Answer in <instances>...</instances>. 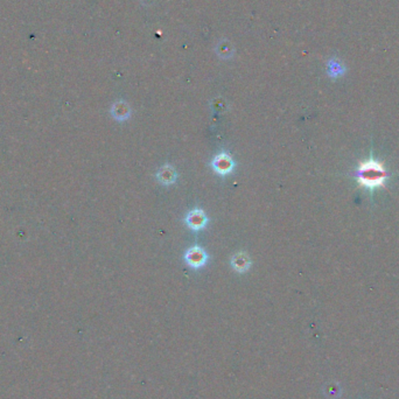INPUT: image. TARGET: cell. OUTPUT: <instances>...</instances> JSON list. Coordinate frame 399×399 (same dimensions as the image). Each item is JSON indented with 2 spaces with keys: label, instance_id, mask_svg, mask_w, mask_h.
<instances>
[{
  "label": "cell",
  "instance_id": "cell-1",
  "mask_svg": "<svg viewBox=\"0 0 399 399\" xmlns=\"http://www.w3.org/2000/svg\"><path fill=\"white\" fill-rule=\"evenodd\" d=\"M387 176L388 174L384 166L375 160L362 162L357 169L359 185L368 189H375L383 186Z\"/></svg>",
  "mask_w": 399,
  "mask_h": 399
},
{
  "label": "cell",
  "instance_id": "cell-2",
  "mask_svg": "<svg viewBox=\"0 0 399 399\" xmlns=\"http://www.w3.org/2000/svg\"><path fill=\"white\" fill-rule=\"evenodd\" d=\"M212 169L220 175H227L230 174L232 172V169L235 167L234 160L228 153H220L217 154L212 160L211 162Z\"/></svg>",
  "mask_w": 399,
  "mask_h": 399
},
{
  "label": "cell",
  "instance_id": "cell-6",
  "mask_svg": "<svg viewBox=\"0 0 399 399\" xmlns=\"http://www.w3.org/2000/svg\"><path fill=\"white\" fill-rule=\"evenodd\" d=\"M250 265H251L250 258H249L247 253L240 252L237 254H235L231 259V266L234 267L237 272H241V273L245 272V271L249 270Z\"/></svg>",
  "mask_w": 399,
  "mask_h": 399
},
{
  "label": "cell",
  "instance_id": "cell-4",
  "mask_svg": "<svg viewBox=\"0 0 399 399\" xmlns=\"http://www.w3.org/2000/svg\"><path fill=\"white\" fill-rule=\"evenodd\" d=\"M186 223L192 230H201L208 223V218L201 209H194L186 216Z\"/></svg>",
  "mask_w": 399,
  "mask_h": 399
},
{
  "label": "cell",
  "instance_id": "cell-3",
  "mask_svg": "<svg viewBox=\"0 0 399 399\" xmlns=\"http://www.w3.org/2000/svg\"><path fill=\"white\" fill-rule=\"evenodd\" d=\"M185 259L187 261L189 266L199 269V267H202L205 263H207L208 256L202 248L193 247L186 252Z\"/></svg>",
  "mask_w": 399,
  "mask_h": 399
},
{
  "label": "cell",
  "instance_id": "cell-5",
  "mask_svg": "<svg viewBox=\"0 0 399 399\" xmlns=\"http://www.w3.org/2000/svg\"><path fill=\"white\" fill-rule=\"evenodd\" d=\"M156 179L159 180L160 184L162 185H171L175 182L176 180V172L175 169L169 165H165L163 167L159 169L158 174H156Z\"/></svg>",
  "mask_w": 399,
  "mask_h": 399
},
{
  "label": "cell",
  "instance_id": "cell-7",
  "mask_svg": "<svg viewBox=\"0 0 399 399\" xmlns=\"http://www.w3.org/2000/svg\"><path fill=\"white\" fill-rule=\"evenodd\" d=\"M111 112L117 120H125L130 117V107L125 103L118 102L112 106Z\"/></svg>",
  "mask_w": 399,
  "mask_h": 399
},
{
  "label": "cell",
  "instance_id": "cell-8",
  "mask_svg": "<svg viewBox=\"0 0 399 399\" xmlns=\"http://www.w3.org/2000/svg\"><path fill=\"white\" fill-rule=\"evenodd\" d=\"M328 73L329 75H332V76L338 77L340 75L345 73V68H343V65L341 63H339L336 60H332L328 64Z\"/></svg>",
  "mask_w": 399,
  "mask_h": 399
}]
</instances>
